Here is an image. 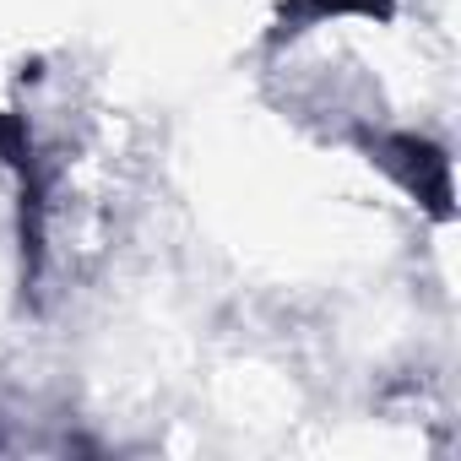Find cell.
<instances>
[{
    "label": "cell",
    "mask_w": 461,
    "mask_h": 461,
    "mask_svg": "<svg viewBox=\"0 0 461 461\" xmlns=\"http://www.w3.org/2000/svg\"><path fill=\"white\" fill-rule=\"evenodd\" d=\"M326 17H369V23H391L396 0H283V33H299L310 23Z\"/></svg>",
    "instance_id": "2"
},
{
    "label": "cell",
    "mask_w": 461,
    "mask_h": 461,
    "mask_svg": "<svg viewBox=\"0 0 461 461\" xmlns=\"http://www.w3.org/2000/svg\"><path fill=\"white\" fill-rule=\"evenodd\" d=\"M358 147L369 152V163L380 174H391L429 217L450 222L456 217V185H450V152L418 131H375L358 136Z\"/></svg>",
    "instance_id": "1"
}]
</instances>
